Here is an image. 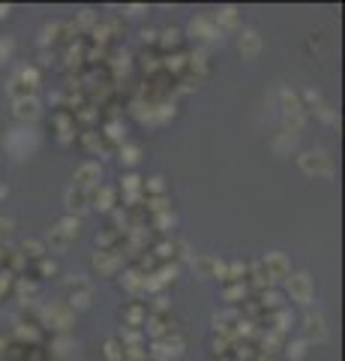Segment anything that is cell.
I'll use <instances>...</instances> for the list:
<instances>
[{
  "instance_id": "cell-2",
  "label": "cell",
  "mask_w": 345,
  "mask_h": 361,
  "mask_svg": "<svg viewBox=\"0 0 345 361\" xmlns=\"http://www.w3.org/2000/svg\"><path fill=\"white\" fill-rule=\"evenodd\" d=\"M66 289H69V301H73V307L85 310V307L90 304V295H94V286L87 283V277H81V274L66 277Z\"/></svg>"
},
{
  "instance_id": "cell-46",
  "label": "cell",
  "mask_w": 345,
  "mask_h": 361,
  "mask_svg": "<svg viewBox=\"0 0 345 361\" xmlns=\"http://www.w3.org/2000/svg\"><path fill=\"white\" fill-rule=\"evenodd\" d=\"M81 120H87V124H90V120H94V112H90V108H85V112H81Z\"/></svg>"
},
{
  "instance_id": "cell-5",
  "label": "cell",
  "mask_w": 345,
  "mask_h": 361,
  "mask_svg": "<svg viewBox=\"0 0 345 361\" xmlns=\"http://www.w3.org/2000/svg\"><path fill=\"white\" fill-rule=\"evenodd\" d=\"M265 274L267 280H286L291 274V265H288V256L279 253V250H273V253L265 256Z\"/></svg>"
},
{
  "instance_id": "cell-45",
  "label": "cell",
  "mask_w": 345,
  "mask_h": 361,
  "mask_svg": "<svg viewBox=\"0 0 345 361\" xmlns=\"http://www.w3.org/2000/svg\"><path fill=\"white\" fill-rule=\"evenodd\" d=\"M168 66H171V69H180V66H184V57H171Z\"/></svg>"
},
{
  "instance_id": "cell-10",
  "label": "cell",
  "mask_w": 345,
  "mask_h": 361,
  "mask_svg": "<svg viewBox=\"0 0 345 361\" xmlns=\"http://www.w3.org/2000/svg\"><path fill=\"white\" fill-rule=\"evenodd\" d=\"M237 48L243 57H256L258 48H261V36L256 34V30H243L240 39H237Z\"/></svg>"
},
{
  "instance_id": "cell-43",
  "label": "cell",
  "mask_w": 345,
  "mask_h": 361,
  "mask_svg": "<svg viewBox=\"0 0 345 361\" xmlns=\"http://www.w3.org/2000/svg\"><path fill=\"white\" fill-rule=\"evenodd\" d=\"M141 39H145V43H154V39H156V30H145V34H141Z\"/></svg>"
},
{
  "instance_id": "cell-34",
  "label": "cell",
  "mask_w": 345,
  "mask_h": 361,
  "mask_svg": "<svg viewBox=\"0 0 345 361\" xmlns=\"http://www.w3.org/2000/svg\"><path fill=\"white\" fill-rule=\"evenodd\" d=\"M13 220H9V217H0V238H9V235H13Z\"/></svg>"
},
{
  "instance_id": "cell-48",
  "label": "cell",
  "mask_w": 345,
  "mask_h": 361,
  "mask_svg": "<svg viewBox=\"0 0 345 361\" xmlns=\"http://www.w3.org/2000/svg\"><path fill=\"white\" fill-rule=\"evenodd\" d=\"M6 196V184H0V199H3Z\"/></svg>"
},
{
  "instance_id": "cell-1",
  "label": "cell",
  "mask_w": 345,
  "mask_h": 361,
  "mask_svg": "<svg viewBox=\"0 0 345 361\" xmlns=\"http://www.w3.org/2000/svg\"><path fill=\"white\" fill-rule=\"evenodd\" d=\"M298 163L307 175H316V178H330L333 175V163L324 150H307V154L298 157Z\"/></svg>"
},
{
  "instance_id": "cell-13",
  "label": "cell",
  "mask_w": 345,
  "mask_h": 361,
  "mask_svg": "<svg viewBox=\"0 0 345 361\" xmlns=\"http://www.w3.org/2000/svg\"><path fill=\"white\" fill-rule=\"evenodd\" d=\"M45 319H48V323H52L54 328H69V323H73V316H69V307H60V304L45 307Z\"/></svg>"
},
{
  "instance_id": "cell-38",
  "label": "cell",
  "mask_w": 345,
  "mask_h": 361,
  "mask_svg": "<svg viewBox=\"0 0 345 361\" xmlns=\"http://www.w3.org/2000/svg\"><path fill=\"white\" fill-rule=\"evenodd\" d=\"M18 292L22 295H36V286L34 283H18Z\"/></svg>"
},
{
  "instance_id": "cell-24",
  "label": "cell",
  "mask_w": 345,
  "mask_h": 361,
  "mask_svg": "<svg viewBox=\"0 0 345 361\" xmlns=\"http://www.w3.org/2000/svg\"><path fill=\"white\" fill-rule=\"evenodd\" d=\"M303 355H307V340H294V344H288V358L291 361H300Z\"/></svg>"
},
{
  "instance_id": "cell-15",
  "label": "cell",
  "mask_w": 345,
  "mask_h": 361,
  "mask_svg": "<svg viewBox=\"0 0 345 361\" xmlns=\"http://www.w3.org/2000/svg\"><path fill=\"white\" fill-rule=\"evenodd\" d=\"M189 34L201 36V39H219V30L213 27L207 18H192V22H189Z\"/></svg>"
},
{
  "instance_id": "cell-31",
  "label": "cell",
  "mask_w": 345,
  "mask_h": 361,
  "mask_svg": "<svg viewBox=\"0 0 345 361\" xmlns=\"http://www.w3.org/2000/svg\"><path fill=\"white\" fill-rule=\"evenodd\" d=\"M138 187H141V178L138 175H126L124 178V190H126V193H135Z\"/></svg>"
},
{
  "instance_id": "cell-47",
  "label": "cell",
  "mask_w": 345,
  "mask_h": 361,
  "mask_svg": "<svg viewBox=\"0 0 345 361\" xmlns=\"http://www.w3.org/2000/svg\"><path fill=\"white\" fill-rule=\"evenodd\" d=\"M9 15V6H0V18H6Z\"/></svg>"
},
{
  "instance_id": "cell-18",
  "label": "cell",
  "mask_w": 345,
  "mask_h": 361,
  "mask_svg": "<svg viewBox=\"0 0 345 361\" xmlns=\"http://www.w3.org/2000/svg\"><path fill=\"white\" fill-rule=\"evenodd\" d=\"M111 202H115V190H111V187H96V190H94V199H90V205L108 211Z\"/></svg>"
},
{
  "instance_id": "cell-25",
  "label": "cell",
  "mask_w": 345,
  "mask_h": 361,
  "mask_svg": "<svg viewBox=\"0 0 345 361\" xmlns=\"http://www.w3.org/2000/svg\"><path fill=\"white\" fill-rule=\"evenodd\" d=\"M105 355H108V361H124V346H120L117 340H108V344H105Z\"/></svg>"
},
{
  "instance_id": "cell-37",
  "label": "cell",
  "mask_w": 345,
  "mask_h": 361,
  "mask_svg": "<svg viewBox=\"0 0 345 361\" xmlns=\"http://www.w3.org/2000/svg\"><path fill=\"white\" fill-rule=\"evenodd\" d=\"M85 148H87V150H99V148H103V142H99L94 133H87V136H85Z\"/></svg>"
},
{
  "instance_id": "cell-20",
  "label": "cell",
  "mask_w": 345,
  "mask_h": 361,
  "mask_svg": "<svg viewBox=\"0 0 345 361\" xmlns=\"http://www.w3.org/2000/svg\"><path fill=\"white\" fill-rule=\"evenodd\" d=\"M126 325H133V328H141V325H145L147 323V319H145V310H141L138 304H133V307H126Z\"/></svg>"
},
{
  "instance_id": "cell-44",
  "label": "cell",
  "mask_w": 345,
  "mask_h": 361,
  "mask_svg": "<svg viewBox=\"0 0 345 361\" xmlns=\"http://www.w3.org/2000/svg\"><path fill=\"white\" fill-rule=\"evenodd\" d=\"M156 223H159V226H162V229H166V226H168V223H175V217H168V214H162V217H159V220H156Z\"/></svg>"
},
{
  "instance_id": "cell-3",
  "label": "cell",
  "mask_w": 345,
  "mask_h": 361,
  "mask_svg": "<svg viewBox=\"0 0 345 361\" xmlns=\"http://www.w3.org/2000/svg\"><path fill=\"white\" fill-rule=\"evenodd\" d=\"M286 289L294 301H300V304H309L312 295H316V286H312L309 274H288L286 277Z\"/></svg>"
},
{
  "instance_id": "cell-7",
  "label": "cell",
  "mask_w": 345,
  "mask_h": 361,
  "mask_svg": "<svg viewBox=\"0 0 345 361\" xmlns=\"http://www.w3.org/2000/svg\"><path fill=\"white\" fill-rule=\"evenodd\" d=\"M87 208H90V193H87V190L69 187L66 190V211H69V217H73V214H85Z\"/></svg>"
},
{
  "instance_id": "cell-4",
  "label": "cell",
  "mask_w": 345,
  "mask_h": 361,
  "mask_svg": "<svg viewBox=\"0 0 345 361\" xmlns=\"http://www.w3.org/2000/svg\"><path fill=\"white\" fill-rule=\"evenodd\" d=\"M73 180H75L78 190H96L99 180H103V166L99 163H81L73 172Z\"/></svg>"
},
{
  "instance_id": "cell-23",
  "label": "cell",
  "mask_w": 345,
  "mask_h": 361,
  "mask_svg": "<svg viewBox=\"0 0 345 361\" xmlns=\"http://www.w3.org/2000/svg\"><path fill=\"white\" fill-rule=\"evenodd\" d=\"M120 340H124V349H129V346H141V334H138L135 328H124Z\"/></svg>"
},
{
  "instance_id": "cell-28",
  "label": "cell",
  "mask_w": 345,
  "mask_h": 361,
  "mask_svg": "<svg viewBox=\"0 0 345 361\" xmlns=\"http://www.w3.org/2000/svg\"><path fill=\"white\" fill-rule=\"evenodd\" d=\"M243 295H247V286H243V283H237V286L226 289V295H222V298H226V301H231V304H235V301H237V298H243Z\"/></svg>"
},
{
  "instance_id": "cell-40",
  "label": "cell",
  "mask_w": 345,
  "mask_h": 361,
  "mask_svg": "<svg viewBox=\"0 0 345 361\" xmlns=\"http://www.w3.org/2000/svg\"><path fill=\"white\" fill-rule=\"evenodd\" d=\"M150 205H154V211H168V202H166V199H154V202H150Z\"/></svg>"
},
{
  "instance_id": "cell-33",
  "label": "cell",
  "mask_w": 345,
  "mask_h": 361,
  "mask_svg": "<svg viewBox=\"0 0 345 361\" xmlns=\"http://www.w3.org/2000/svg\"><path fill=\"white\" fill-rule=\"evenodd\" d=\"M39 271H43V274L48 277V274H57V262L52 259V262H48V259H39Z\"/></svg>"
},
{
  "instance_id": "cell-11",
  "label": "cell",
  "mask_w": 345,
  "mask_h": 361,
  "mask_svg": "<svg viewBox=\"0 0 345 361\" xmlns=\"http://www.w3.org/2000/svg\"><path fill=\"white\" fill-rule=\"evenodd\" d=\"M34 90H36V85L34 82H27V78H22V76H13V82H9V97H13V103L15 99H30L34 97Z\"/></svg>"
},
{
  "instance_id": "cell-36",
  "label": "cell",
  "mask_w": 345,
  "mask_h": 361,
  "mask_svg": "<svg viewBox=\"0 0 345 361\" xmlns=\"http://www.w3.org/2000/svg\"><path fill=\"white\" fill-rule=\"evenodd\" d=\"M288 325H291V316L286 313V310H279V313H277V328H279V331H286Z\"/></svg>"
},
{
  "instance_id": "cell-39",
  "label": "cell",
  "mask_w": 345,
  "mask_h": 361,
  "mask_svg": "<svg viewBox=\"0 0 345 361\" xmlns=\"http://www.w3.org/2000/svg\"><path fill=\"white\" fill-rule=\"evenodd\" d=\"M81 24H85V27L94 24V13H90V9H85V13H81Z\"/></svg>"
},
{
  "instance_id": "cell-8",
  "label": "cell",
  "mask_w": 345,
  "mask_h": 361,
  "mask_svg": "<svg viewBox=\"0 0 345 361\" xmlns=\"http://www.w3.org/2000/svg\"><path fill=\"white\" fill-rule=\"evenodd\" d=\"M303 331H307V340H328V323H324L321 313H307L303 319Z\"/></svg>"
},
{
  "instance_id": "cell-42",
  "label": "cell",
  "mask_w": 345,
  "mask_h": 361,
  "mask_svg": "<svg viewBox=\"0 0 345 361\" xmlns=\"http://www.w3.org/2000/svg\"><path fill=\"white\" fill-rule=\"evenodd\" d=\"M108 136L111 139H120V124H108Z\"/></svg>"
},
{
  "instance_id": "cell-41",
  "label": "cell",
  "mask_w": 345,
  "mask_h": 361,
  "mask_svg": "<svg viewBox=\"0 0 345 361\" xmlns=\"http://www.w3.org/2000/svg\"><path fill=\"white\" fill-rule=\"evenodd\" d=\"M9 277H13V274H9V271H3V274H0V292H6V286H9Z\"/></svg>"
},
{
  "instance_id": "cell-32",
  "label": "cell",
  "mask_w": 345,
  "mask_h": 361,
  "mask_svg": "<svg viewBox=\"0 0 345 361\" xmlns=\"http://www.w3.org/2000/svg\"><path fill=\"white\" fill-rule=\"evenodd\" d=\"M265 307H282V295L279 292H265Z\"/></svg>"
},
{
  "instance_id": "cell-6",
  "label": "cell",
  "mask_w": 345,
  "mask_h": 361,
  "mask_svg": "<svg viewBox=\"0 0 345 361\" xmlns=\"http://www.w3.org/2000/svg\"><path fill=\"white\" fill-rule=\"evenodd\" d=\"M192 271L198 277H226V262H219L213 256H198V259H192Z\"/></svg>"
},
{
  "instance_id": "cell-26",
  "label": "cell",
  "mask_w": 345,
  "mask_h": 361,
  "mask_svg": "<svg viewBox=\"0 0 345 361\" xmlns=\"http://www.w3.org/2000/svg\"><path fill=\"white\" fill-rule=\"evenodd\" d=\"M273 148H277L279 154H288V150L294 148V136H291V133H282V136L277 139V142H273Z\"/></svg>"
},
{
  "instance_id": "cell-29",
  "label": "cell",
  "mask_w": 345,
  "mask_h": 361,
  "mask_svg": "<svg viewBox=\"0 0 345 361\" xmlns=\"http://www.w3.org/2000/svg\"><path fill=\"white\" fill-rule=\"evenodd\" d=\"M243 271H247V265H243V262H237V259H235V262H231V265L226 268V277H228V280H240V274H243Z\"/></svg>"
},
{
  "instance_id": "cell-16",
  "label": "cell",
  "mask_w": 345,
  "mask_h": 361,
  "mask_svg": "<svg viewBox=\"0 0 345 361\" xmlns=\"http://www.w3.org/2000/svg\"><path fill=\"white\" fill-rule=\"evenodd\" d=\"M237 22H240L237 6H219V13H216V24H219V30H231V27H237Z\"/></svg>"
},
{
  "instance_id": "cell-12",
  "label": "cell",
  "mask_w": 345,
  "mask_h": 361,
  "mask_svg": "<svg viewBox=\"0 0 345 361\" xmlns=\"http://www.w3.org/2000/svg\"><path fill=\"white\" fill-rule=\"evenodd\" d=\"M94 265H96L99 274H115L120 268V259H117V253H111V250H99L94 256Z\"/></svg>"
},
{
  "instance_id": "cell-14",
  "label": "cell",
  "mask_w": 345,
  "mask_h": 361,
  "mask_svg": "<svg viewBox=\"0 0 345 361\" xmlns=\"http://www.w3.org/2000/svg\"><path fill=\"white\" fill-rule=\"evenodd\" d=\"M13 112H15V118H22V120H34V118L39 115L36 97H30V99H15V103H13Z\"/></svg>"
},
{
  "instance_id": "cell-35",
  "label": "cell",
  "mask_w": 345,
  "mask_h": 361,
  "mask_svg": "<svg viewBox=\"0 0 345 361\" xmlns=\"http://www.w3.org/2000/svg\"><path fill=\"white\" fill-rule=\"evenodd\" d=\"M145 187L150 190V193H156V196L162 193V190H166V184H162V178H150V180H147V184H145Z\"/></svg>"
},
{
  "instance_id": "cell-17",
  "label": "cell",
  "mask_w": 345,
  "mask_h": 361,
  "mask_svg": "<svg viewBox=\"0 0 345 361\" xmlns=\"http://www.w3.org/2000/svg\"><path fill=\"white\" fill-rule=\"evenodd\" d=\"M73 235H69V232H64V229H60V226H54V229H48V244H52L54 250H66L69 244H73Z\"/></svg>"
},
{
  "instance_id": "cell-9",
  "label": "cell",
  "mask_w": 345,
  "mask_h": 361,
  "mask_svg": "<svg viewBox=\"0 0 345 361\" xmlns=\"http://www.w3.org/2000/svg\"><path fill=\"white\" fill-rule=\"evenodd\" d=\"M180 353H184V344H180V340H154V346H150V355L156 361L177 358Z\"/></svg>"
},
{
  "instance_id": "cell-30",
  "label": "cell",
  "mask_w": 345,
  "mask_h": 361,
  "mask_svg": "<svg viewBox=\"0 0 345 361\" xmlns=\"http://www.w3.org/2000/svg\"><path fill=\"white\" fill-rule=\"evenodd\" d=\"M13 48H15V43H13L9 36L0 39V64H3V60H9V55H13Z\"/></svg>"
},
{
  "instance_id": "cell-27",
  "label": "cell",
  "mask_w": 345,
  "mask_h": 361,
  "mask_svg": "<svg viewBox=\"0 0 345 361\" xmlns=\"http://www.w3.org/2000/svg\"><path fill=\"white\" fill-rule=\"evenodd\" d=\"M159 43L162 45H177L180 43V30H175V27H168V30H162V39H159Z\"/></svg>"
},
{
  "instance_id": "cell-19",
  "label": "cell",
  "mask_w": 345,
  "mask_h": 361,
  "mask_svg": "<svg viewBox=\"0 0 345 361\" xmlns=\"http://www.w3.org/2000/svg\"><path fill=\"white\" fill-rule=\"evenodd\" d=\"M22 250H24V256H34V259L45 256V244H43V241H36V238H27L22 244Z\"/></svg>"
},
{
  "instance_id": "cell-22",
  "label": "cell",
  "mask_w": 345,
  "mask_h": 361,
  "mask_svg": "<svg viewBox=\"0 0 345 361\" xmlns=\"http://www.w3.org/2000/svg\"><path fill=\"white\" fill-rule=\"evenodd\" d=\"M120 163L135 166V163H138V148H133V145H124V148H120Z\"/></svg>"
},
{
  "instance_id": "cell-21",
  "label": "cell",
  "mask_w": 345,
  "mask_h": 361,
  "mask_svg": "<svg viewBox=\"0 0 345 361\" xmlns=\"http://www.w3.org/2000/svg\"><path fill=\"white\" fill-rule=\"evenodd\" d=\"M124 286L129 289V292H141V289H145V280H141V274H135V271H129V274L124 277Z\"/></svg>"
}]
</instances>
